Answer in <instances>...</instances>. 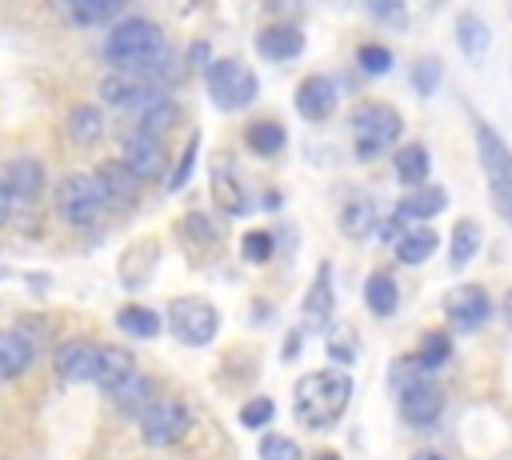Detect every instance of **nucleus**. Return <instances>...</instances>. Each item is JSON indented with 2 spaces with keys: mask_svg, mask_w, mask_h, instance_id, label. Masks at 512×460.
Instances as JSON below:
<instances>
[{
  "mask_svg": "<svg viewBox=\"0 0 512 460\" xmlns=\"http://www.w3.org/2000/svg\"><path fill=\"white\" fill-rule=\"evenodd\" d=\"M104 60L116 64L120 72H136V76H148L152 72H164L168 64V48H164V32L156 20L148 16H128V20H116L104 36Z\"/></svg>",
  "mask_w": 512,
  "mask_h": 460,
  "instance_id": "nucleus-1",
  "label": "nucleus"
},
{
  "mask_svg": "<svg viewBox=\"0 0 512 460\" xmlns=\"http://www.w3.org/2000/svg\"><path fill=\"white\" fill-rule=\"evenodd\" d=\"M296 396V420L312 432H324L332 424H340V416L352 404V376L344 368H320V372H304L292 388Z\"/></svg>",
  "mask_w": 512,
  "mask_h": 460,
  "instance_id": "nucleus-2",
  "label": "nucleus"
},
{
  "mask_svg": "<svg viewBox=\"0 0 512 460\" xmlns=\"http://www.w3.org/2000/svg\"><path fill=\"white\" fill-rule=\"evenodd\" d=\"M472 132H476V156H480V168L488 176V196L496 204V212L512 224V152L508 144L500 140V132L484 120H472Z\"/></svg>",
  "mask_w": 512,
  "mask_h": 460,
  "instance_id": "nucleus-3",
  "label": "nucleus"
},
{
  "mask_svg": "<svg viewBox=\"0 0 512 460\" xmlns=\"http://www.w3.org/2000/svg\"><path fill=\"white\" fill-rule=\"evenodd\" d=\"M404 132V120L392 104L368 100L352 116V140H356V160H380Z\"/></svg>",
  "mask_w": 512,
  "mask_h": 460,
  "instance_id": "nucleus-4",
  "label": "nucleus"
},
{
  "mask_svg": "<svg viewBox=\"0 0 512 460\" xmlns=\"http://www.w3.org/2000/svg\"><path fill=\"white\" fill-rule=\"evenodd\" d=\"M204 88H208V100H212L220 112H240V108H248V104L256 100L260 80H256V72H252L244 60L224 56V60H212V64H208Z\"/></svg>",
  "mask_w": 512,
  "mask_h": 460,
  "instance_id": "nucleus-5",
  "label": "nucleus"
},
{
  "mask_svg": "<svg viewBox=\"0 0 512 460\" xmlns=\"http://www.w3.org/2000/svg\"><path fill=\"white\" fill-rule=\"evenodd\" d=\"M104 208H108V200H104V188H100L96 176L68 172L56 184V212H60V220H68L76 228H88V224H96L104 216Z\"/></svg>",
  "mask_w": 512,
  "mask_h": 460,
  "instance_id": "nucleus-6",
  "label": "nucleus"
},
{
  "mask_svg": "<svg viewBox=\"0 0 512 460\" xmlns=\"http://www.w3.org/2000/svg\"><path fill=\"white\" fill-rule=\"evenodd\" d=\"M168 328H172V336L180 344L204 348L216 336V328H220V312L204 296H180V300L168 304Z\"/></svg>",
  "mask_w": 512,
  "mask_h": 460,
  "instance_id": "nucleus-7",
  "label": "nucleus"
},
{
  "mask_svg": "<svg viewBox=\"0 0 512 460\" xmlns=\"http://www.w3.org/2000/svg\"><path fill=\"white\" fill-rule=\"evenodd\" d=\"M100 100L128 112V116H144L152 104L164 100V88L148 76H136V72H112L100 80Z\"/></svg>",
  "mask_w": 512,
  "mask_h": 460,
  "instance_id": "nucleus-8",
  "label": "nucleus"
},
{
  "mask_svg": "<svg viewBox=\"0 0 512 460\" xmlns=\"http://www.w3.org/2000/svg\"><path fill=\"white\" fill-rule=\"evenodd\" d=\"M184 432H188V404H184V400H172V396L152 400V404L144 408V416H140V436H144V444H152V448L176 444Z\"/></svg>",
  "mask_w": 512,
  "mask_h": 460,
  "instance_id": "nucleus-9",
  "label": "nucleus"
},
{
  "mask_svg": "<svg viewBox=\"0 0 512 460\" xmlns=\"http://www.w3.org/2000/svg\"><path fill=\"white\" fill-rule=\"evenodd\" d=\"M440 308H444V316H448V324L456 332H472L492 316V300H488V292L480 284H452L444 292Z\"/></svg>",
  "mask_w": 512,
  "mask_h": 460,
  "instance_id": "nucleus-10",
  "label": "nucleus"
},
{
  "mask_svg": "<svg viewBox=\"0 0 512 460\" xmlns=\"http://www.w3.org/2000/svg\"><path fill=\"white\" fill-rule=\"evenodd\" d=\"M292 104H296V112H300L308 124H324V120L336 112V104H340V88H336L332 76L312 72V76H304V80L296 84Z\"/></svg>",
  "mask_w": 512,
  "mask_h": 460,
  "instance_id": "nucleus-11",
  "label": "nucleus"
},
{
  "mask_svg": "<svg viewBox=\"0 0 512 460\" xmlns=\"http://www.w3.org/2000/svg\"><path fill=\"white\" fill-rule=\"evenodd\" d=\"M120 164H124V168L144 184V180H160V176H164L168 156H164V148H160V140H156V136H148V132L132 128V132L124 136Z\"/></svg>",
  "mask_w": 512,
  "mask_h": 460,
  "instance_id": "nucleus-12",
  "label": "nucleus"
},
{
  "mask_svg": "<svg viewBox=\"0 0 512 460\" xmlns=\"http://www.w3.org/2000/svg\"><path fill=\"white\" fill-rule=\"evenodd\" d=\"M332 312H336V292H332V264L324 260L316 268V280L312 288L304 292V304H300V332H324L332 324Z\"/></svg>",
  "mask_w": 512,
  "mask_h": 460,
  "instance_id": "nucleus-13",
  "label": "nucleus"
},
{
  "mask_svg": "<svg viewBox=\"0 0 512 460\" xmlns=\"http://www.w3.org/2000/svg\"><path fill=\"white\" fill-rule=\"evenodd\" d=\"M440 412H444V392L432 384V376L404 384V392H400V416H404V424L432 428L440 420Z\"/></svg>",
  "mask_w": 512,
  "mask_h": 460,
  "instance_id": "nucleus-14",
  "label": "nucleus"
},
{
  "mask_svg": "<svg viewBox=\"0 0 512 460\" xmlns=\"http://www.w3.org/2000/svg\"><path fill=\"white\" fill-rule=\"evenodd\" d=\"M304 28L300 24H292V20H276V24H264L260 32H256V52L264 56V60H272V64H288V60H296L300 52H304Z\"/></svg>",
  "mask_w": 512,
  "mask_h": 460,
  "instance_id": "nucleus-15",
  "label": "nucleus"
},
{
  "mask_svg": "<svg viewBox=\"0 0 512 460\" xmlns=\"http://www.w3.org/2000/svg\"><path fill=\"white\" fill-rule=\"evenodd\" d=\"M212 204L224 216H248V192H244V184H240V176H236L228 156H220L212 164Z\"/></svg>",
  "mask_w": 512,
  "mask_h": 460,
  "instance_id": "nucleus-16",
  "label": "nucleus"
},
{
  "mask_svg": "<svg viewBox=\"0 0 512 460\" xmlns=\"http://www.w3.org/2000/svg\"><path fill=\"white\" fill-rule=\"evenodd\" d=\"M56 372L68 380V384H96V372H100V348L88 344V340H68L60 352H56Z\"/></svg>",
  "mask_w": 512,
  "mask_h": 460,
  "instance_id": "nucleus-17",
  "label": "nucleus"
},
{
  "mask_svg": "<svg viewBox=\"0 0 512 460\" xmlns=\"http://www.w3.org/2000/svg\"><path fill=\"white\" fill-rule=\"evenodd\" d=\"M444 208H448V192H444L440 184H424V188H412V192L396 204L392 216L404 220V224H408V220H436Z\"/></svg>",
  "mask_w": 512,
  "mask_h": 460,
  "instance_id": "nucleus-18",
  "label": "nucleus"
},
{
  "mask_svg": "<svg viewBox=\"0 0 512 460\" xmlns=\"http://www.w3.org/2000/svg\"><path fill=\"white\" fill-rule=\"evenodd\" d=\"M376 228H380L376 200H372V196H364V192L348 196V200H344V208H340V232H344V236H352V240H368Z\"/></svg>",
  "mask_w": 512,
  "mask_h": 460,
  "instance_id": "nucleus-19",
  "label": "nucleus"
},
{
  "mask_svg": "<svg viewBox=\"0 0 512 460\" xmlns=\"http://www.w3.org/2000/svg\"><path fill=\"white\" fill-rule=\"evenodd\" d=\"M4 184H8L12 200H36L44 188V164L32 156H12L4 168Z\"/></svg>",
  "mask_w": 512,
  "mask_h": 460,
  "instance_id": "nucleus-20",
  "label": "nucleus"
},
{
  "mask_svg": "<svg viewBox=\"0 0 512 460\" xmlns=\"http://www.w3.org/2000/svg\"><path fill=\"white\" fill-rule=\"evenodd\" d=\"M96 180H100V188H104V200H108V208H128L136 196H140V180L120 164V160H108V164H100V172H96Z\"/></svg>",
  "mask_w": 512,
  "mask_h": 460,
  "instance_id": "nucleus-21",
  "label": "nucleus"
},
{
  "mask_svg": "<svg viewBox=\"0 0 512 460\" xmlns=\"http://www.w3.org/2000/svg\"><path fill=\"white\" fill-rule=\"evenodd\" d=\"M36 348L24 332H0V380H16L28 372Z\"/></svg>",
  "mask_w": 512,
  "mask_h": 460,
  "instance_id": "nucleus-22",
  "label": "nucleus"
},
{
  "mask_svg": "<svg viewBox=\"0 0 512 460\" xmlns=\"http://www.w3.org/2000/svg\"><path fill=\"white\" fill-rule=\"evenodd\" d=\"M152 392H156V384H152V376H144L140 368L128 376V380H120L108 396L116 400V408L124 412V416H132V412H140L144 416V408L152 404Z\"/></svg>",
  "mask_w": 512,
  "mask_h": 460,
  "instance_id": "nucleus-23",
  "label": "nucleus"
},
{
  "mask_svg": "<svg viewBox=\"0 0 512 460\" xmlns=\"http://www.w3.org/2000/svg\"><path fill=\"white\" fill-rule=\"evenodd\" d=\"M68 140L76 144V148H92L100 136H104V112L96 108V104H76L72 112H68Z\"/></svg>",
  "mask_w": 512,
  "mask_h": 460,
  "instance_id": "nucleus-24",
  "label": "nucleus"
},
{
  "mask_svg": "<svg viewBox=\"0 0 512 460\" xmlns=\"http://www.w3.org/2000/svg\"><path fill=\"white\" fill-rule=\"evenodd\" d=\"M456 44H460V52L472 64H480L484 52H488V44H492V32H488V24L476 12H464V16H456Z\"/></svg>",
  "mask_w": 512,
  "mask_h": 460,
  "instance_id": "nucleus-25",
  "label": "nucleus"
},
{
  "mask_svg": "<svg viewBox=\"0 0 512 460\" xmlns=\"http://www.w3.org/2000/svg\"><path fill=\"white\" fill-rule=\"evenodd\" d=\"M428 172H432L428 148H424L420 140L400 144V152H396V180H400V184H408V188H424Z\"/></svg>",
  "mask_w": 512,
  "mask_h": 460,
  "instance_id": "nucleus-26",
  "label": "nucleus"
},
{
  "mask_svg": "<svg viewBox=\"0 0 512 460\" xmlns=\"http://www.w3.org/2000/svg\"><path fill=\"white\" fill-rule=\"evenodd\" d=\"M480 244H484L480 224H476V220H456V224H452V244H448V260H452V268L460 272L464 264H472L476 252H480Z\"/></svg>",
  "mask_w": 512,
  "mask_h": 460,
  "instance_id": "nucleus-27",
  "label": "nucleus"
},
{
  "mask_svg": "<svg viewBox=\"0 0 512 460\" xmlns=\"http://www.w3.org/2000/svg\"><path fill=\"white\" fill-rule=\"evenodd\" d=\"M436 248H440V236H436L432 228H408V232L392 244V252H396L400 264H424Z\"/></svg>",
  "mask_w": 512,
  "mask_h": 460,
  "instance_id": "nucleus-28",
  "label": "nucleus"
},
{
  "mask_svg": "<svg viewBox=\"0 0 512 460\" xmlns=\"http://www.w3.org/2000/svg\"><path fill=\"white\" fill-rule=\"evenodd\" d=\"M136 372V360H132V352L128 348H116V344H108V348H100V372H96V384L104 388V392H112L120 380H128Z\"/></svg>",
  "mask_w": 512,
  "mask_h": 460,
  "instance_id": "nucleus-29",
  "label": "nucleus"
},
{
  "mask_svg": "<svg viewBox=\"0 0 512 460\" xmlns=\"http://www.w3.org/2000/svg\"><path fill=\"white\" fill-rule=\"evenodd\" d=\"M364 304L372 308V316H392L396 304H400V288L388 272H372L364 280Z\"/></svg>",
  "mask_w": 512,
  "mask_h": 460,
  "instance_id": "nucleus-30",
  "label": "nucleus"
},
{
  "mask_svg": "<svg viewBox=\"0 0 512 460\" xmlns=\"http://www.w3.org/2000/svg\"><path fill=\"white\" fill-rule=\"evenodd\" d=\"M244 144H248L256 156H276V152L288 144V132H284V124H276V120H252V124L244 128Z\"/></svg>",
  "mask_w": 512,
  "mask_h": 460,
  "instance_id": "nucleus-31",
  "label": "nucleus"
},
{
  "mask_svg": "<svg viewBox=\"0 0 512 460\" xmlns=\"http://www.w3.org/2000/svg\"><path fill=\"white\" fill-rule=\"evenodd\" d=\"M116 324H120V332H128V336H136V340L160 336V316H156V308H144V304L120 308V312H116Z\"/></svg>",
  "mask_w": 512,
  "mask_h": 460,
  "instance_id": "nucleus-32",
  "label": "nucleus"
},
{
  "mask_svg": "<svg viewBox=\"0 0 512 460\" xmlns=\"http://www.w3.org/2000/svg\"><path fill=\"white\" fill-rule=\"evenodd\" d=\"M128 0H72V20L84 24V28H96V24H112L120 12H124Z\"/></svg>",
  "mask_w": 512,
  "mask_h": 460,
  "instance_id": "nucleus-33",
  "label": "nucleus"
},
{
  "mask_svg": "<svg viewBox=\"0 0 512 460\" xmlns=\"http://www.w3.org/2000/svg\"><path fill=\"white\" fill-rule=\"evenodd\" d=\"M440 76H444V60L440 56H420L408 72V84H412L416 96H432L440 88Z\"/></svg>",
  "mask_w": 512,
  "mask_h": 460,
  "instance_id": "nucleus-34",
  "label": "nucleus"
},
{
  "mask_svg": "<svg viewBox=\"0 0 512 460\" xmlns=\"http://www.w3.org/2000/svg\"><path fill=\"white\" fill-rule=\"evenodd\" d=\"M176 116H180V108H176V104H172V100L164 96V100H160V104H152V108H148L144 116H136V128L160 140V136H164V132H168L172 124H176Z\"/></svg>",
  "mask_w": 512,
  "mask_h": 460,
  "instance_id": "nucleus-35",
  "label": "nucleus"
},
{
  "mask_svg": "<svg viewBox=\"0 0 512 460\" xmlns=\"http://www.w3.org/2000/svg\"><path fill=\"white\" fill-rule=\"evenodd\" d=\"M412 356H416L428 372H436V368L452 356V340H448V332H424V336H420V348H416Z\"/></svg>",
  "mask_w": 512,
  "mask_h": 460,
  "instance_id": "nucleus-36",
  "label": "nucleus"
},
{
  "mask_svg": "<svg viewBox=\"0 0 512 460\" xmlns=\"http://www.w3.org/2000/svg\"><path fill=\"white\" fill-rule=\"evenodd\" d=\"M352 340H356V328H352V324H336V328L328 332V344H324V348H328V356L336 360V368H348V364L356 360V344H352Z\"/></svg>",
  "mask_w": 512,
  "mask_h": 460,
  "instance_id": "nucleus-37",
  "label": "nucleus"
},
{
  "mask_svg": "<svg viewBox=\"0 0 512 460\" xmlns=\"http://www.w3.org/2000/svg\"><path fill=\"white\" fill-rule=\"evenodd\" d=\"M184 236L196 244V248H212L220 240V228L208 220V212H188L184 216Z\"/></svg>",
  "mask_w": 512,
  "mask_h": 460,
  "instance_id": "nucleus-38",
  "label": "nucleus"
},
{
  "mask_svg": "<svg viewBox=\"0 0 512 460\" xmlns=\"http://www.w3.org/2000/svg\"><path fill=\"white\" fill-rule=\"evenodd\" d=\"M272 252H276V240H272V232H264V228H252V232L240 240V256H244L248 264L272 260Z\"/></svg>",
  "mask_w": 512,
  "mask_h": 460,
  "instance_id": "nucleus-39",
  "label": "nucleus"
},
{
  "mask_svg": "<svg viewBox=\"0 0 512 460\" xmlns=\"http://www.w3.org/2000/svg\"><path fill=\"white\" fill-rule=\"evenodd\" d=\"M364 8H368L372 20H380L388 28H404L408 24V4L404 0H364Z\"/></svg>",
  "mask_w": 512,
  "mask_h": 460,
  "instance_id": "nucleus-40",
  "label": "nucleus"
},
{
  "mask_svg": "<svg viewBox=\"0 0 512 460\" xmlns=\"http://www.w3.org/2000/svg\"><path fill=\"white\" fill-rule=\"evenodd\" d=\"M196 148H200V132L188 136V144H184V152H180V164H176L172 176H168V192H180V188L188 184V176H192V168H196Z\"/></svg>",
  "mask_w": 512,
  "mask_h": 460,
  "instance_id": "nucleus-41",
  "label": "nucleus"
},
{
  "mask_svg": "<svg viewBox=\"0 0 512 460\" xmlns=\"http://www.w3.org/2000/svg\"><path fill=\"white\" fill-rule=\"evenodd\" d=\"M356 60H360V68H364L368 76H384V72L392 68V52H388L384 44H360Z\"/></svg>",
  "mask_w": 512,
  "mask_h": 460,
  "instance_id": "nucleus-42",
  "label": "nucleus"
},
{
  "mask_svg": "<svg viewBox=\"0 0 512 460\" xmlns=\"http://www.w3.org/2000/svg\"><path fill=\"white\" fill-rule=\"evenodd\" d=\"M260 460H300V448H296V440H288L280 432H268L260 440Z\"/></svg>",
  "mask_w": 512,
  "mask_h": 460,
  "instance_id": "nucleus-43",
  "label": "nucleus"
},
{
  "mask_svg": "<svg viewBox=\"0 0 512 460\" xmlns=\"http://www.w3.org/2000/svg\"><path fill=\"white\" fill-rule=\"evenodd\" d=\"M272 416H276V404L268 396H256V400H248L240 408V424L244 428H264V424H272Z\"/></svg>",
  "mask_w": 512,
  "mask_h": 460,
  "instance_id": "nucleus-44",
  "label": "nucleus"
},
{
  "mask_svg": "<svg viewBox=\"0 0 512 460\" xmlns=\"http://www.w3.org/2000/svg\"><path fill=\"white\" fill-rule=\"evenodd\" d=\"M8 216H12V192H8V184L0 180V228L8 224Z\"/></svg>",
  "mask_w": 512,
  "mask_h": 460,
  "instance_id": "nucleus-45",
  "label": "nucleus"
},
{
  "mask_svg": "<svg viewBox=\"0 0 512 460\" xmlns=\"http://www.w3.org/2000/svg\"><path fill=\"white\" fill-rule=\"evenodd\" d=\"M284 340H288V344H284V360H296V352H300V332H288Z\"/></svg>",
  "mask_w": 512,
  "mask_h": 460,
  "instance_id": "nucleus-46",
  "label": "nucleus"
},
{
  "mask_svg": "<svg viewBox=\"0 0 512 460\" xmlns=\"http://www.w3.org/2000/svg\"><path fill=\"white\" fill-rule=\"evenodd\" d=\"M412 460H448V456H440V452H432V448H424V452H416Z\"/></svg>",
  "mask_w": 512,
  "mask_h": 460,
  "instance_id": "nucleus-47",
  "label": "nucleus"
},
{
  "mask_svg": "<svg viewBox=\"0 0 512 460\" xmlns=\"http://www.w3.org/2000/svg\"><path fill=\"white\" fill-rule=\"evenodd\" d=\"M504 316H508V324H512V288H508V296H504Z\"/></svg>",
  "mask_w": 512,
  "mask_h": 460,
  "instance_id": "nucleus-48",
  "label": "nucleus"
},
{
  "mask_svg": "<svg viewBox=\"0 0 512 460\" xmlns=\"http://www.w3.org/2000/svg\"><path fill=\"white\" fill-rule=\"evenodd\" d=\"M312 460H340L336 452H320V456H312Z\"/></svg>",
  "mask_w": 512,
  "mask_h": 460,
  "instance_id": "nucleus-49",
  "label": "nucleus"
},
{
  "mask_svg": "<svg viewBox=\"0 0 512 460\" xmlns=\"http://www.w3.org/2000/svg\"><path fill=\"white\" fill-rule=\"evenodd\" d=\"M4 276H8V268H0V280H4Z\"/></svg>",
  "mask_w": 512,
  "mask_h": 460,
  "instance_id": "nucleus-50",
  "label": "nucleus"
}]
</instances>
